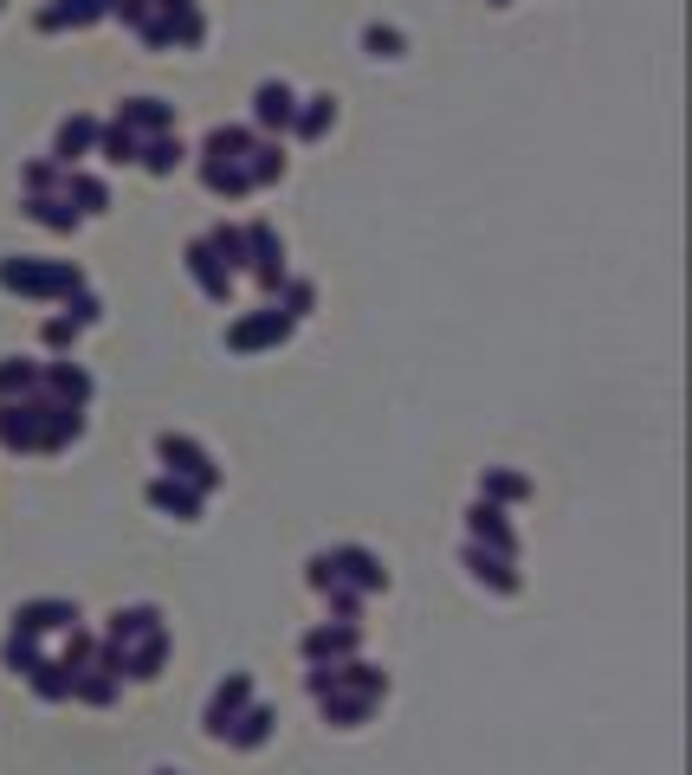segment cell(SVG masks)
<instances>
[{
	"instance_id": "obj_1",
	"label": "cell",
	"mask_w": 692,
	"mask_h": 775,
	"mask_svg": "<svg viewBox=\"0 0 692 775\" xmlns=\"http://www.w3.org/2000/svg\"><path fill=\"white\" fill-rule=\"evenodd\" d=\"M84 434V414L72 401H0V446H13V452H59V446H72Z\"/></svg>"
},
{
	"instance_id": "obj_2",
	"label": "cell",
	"mask_w": 692,
	"mask_h": 775,
	"mask_svg": "<svg viewBox=\"0 0 692 775\" xmlns=\"http://www.w3.org/2000/svg\"><path fill=\"white\" fill-rule=\"evenodd\" d=\"M0 285L20 297H72L84 285V272L78 265H39V258H0Z\"/></svg>"
},
{
	"instance_id": "obj_3",
	"label": "cell",
	"mask_w": 692,
	"mask_h": 775,
	"mask_svg": "<svg viewBox=\"0 0 692 775\" xmlns=\"http://www.w3.org/2000/svg\"><path fill=\"white\" fill-rule=\"evenodd\" d=\"M155 452H162V466H169V479H189L194 491H214L221 485V472H214V459L201 452L194 440H182V434H162L155 440Z\"/></svg>"
},
{
	"instance_id": "obj_4",
	"label": "cell",
	"mask_w": 692,
	"mask_h": 775,
	"mask_svg": "<svg viewBox=\"0 0 692 775\" xmlns=\"http://www.w3.org/2000/svg\"><path fill=\"white\" fill-rule=\"evenodd\" d=\"M246 704H253V679H246V672H227V685L214 692L207 717H201V724H207V737H227V731H233V717H240Z\"/></svg>"
},
{
	"instance_id": "obj_5",
	"label": "cell",
	"mask_w": 692,
	"mask_h": 775,
	"mask_svg": "<svg viewBox=\"0 0 692 775\" xmlns=\"http://www.w3.org/2000/svg\"><path fill=\"white\" fill-rule=\"evenodd\" d=\"M356 646H363V633H356V621H337V628H311V633H305V660H311V665H337V660H356Z\"/></svg>"
},
{
	"instance_id": "obj_6",
	"label": "cell",
	"mask_w": 692,
	"mask_h": 775,
	"mask_svg": "<svg viewBox=\"0 0 692 775\" xmlns=\"http://www.w3.org/2000/svg\"><path fill=\"white\" fill-rule=\"evenodd\" d=\"M285 330H292L285 310H260V317H240V324L227 330V349L253 356V349H266V343H285Z\"/></svg>"
},
{
	"instance_id": "obj_7",
	"label": "cell",
	"mask_w": 692,
	"mask_h": 775,
	"mask_svg": "<svg viewBox=\"0 0 692 775\" xmlns=\"http://www.w3.org/2000/svg\"><path fill=\"white\" fill-rule=\"evenodd\" d=\"M466 530H472V543H479V550H492V555H518V537L505 530V511H499V504H486V498H479V504L466 511Z\"/></svg>"
},
{
	"instance_id": "obj_8",
	"label": "cell",
	"mask_w": 692,
	"mask_h": 775,
	"mask_svg": "<svg viewBox=\"0 0 692 775\" xmlns=\"http://www.w3.org/2000/svg\"><path fill=\"white\" fill-rule=\"evenodd\" d=\"M330 569H337V582H356L363 594H383L388 589V569L369 550H356V543H349V550H330Z\"/></svg>"
},
{
	"instance_id": "obj_9",
	"label": "cell",
	"mask_w": 692,
	"mask_h": 775,
	"mask_svg": "<svg viewBox=\"0 0 692 775\" xmlns=\"http://www.w3.org/2000/svg\"><path fill=\"white\" fill-rule=\"evenodd\" d=\"M169 660V633H143V646H116V679H155Z\"/></svg>"
},
{
	"instance_id": "obj_10",
	"label": "cell",
	"mask_w": 692,
	"mask_h": 775,
	"mask_svg": "<svg viewBox=\"0 0 692 775\" xmlns=\"http://www.w3.org/2000/svg\"><path fill=\"white\" fill-rule=\"evenodd\" d=\"M116 123L136 130V136H169V130H175V111H169L162 98H130V104L116 111Z\"/></svg>"
},
{
	"instance_id": "obj_11",
	"label": "cell",
	"mask_w": 692,
	"mask_h": 775,
	"mask_svg": "<svg viewBox=\"0 0 692 775\" xmlns=\"http://www.w3.org/2000/svg\"><path fill=\"white\" fill-rule=\"evenodd\" d=\"M13 628H20V633H45V628H78V608H72V601H27V608L13 614Z\"/></svg>"
},
{
	"instance_id": "obj_12",
	"label": "cell",
	"mask_w": 692,
	"mask_h": 775,
	"mask_svg": "<svg viewBox=\"0 0 692 775\" xmlns=\"http://www.w3.org/2000/svg\"><path fill=\"white\" fill-rule=\"evenodd\" d=\"M189 272L201 278V292H207V297H227L233 292V272L214 258V246H207V239H194V246H189Z\"/></svg>"
},
{
	"instance_id": "obj_13",
	"label": "cell",
	"mask_w": 692,
	"mask_h": 775,
	"mask_svg": "<svg viewBox=\"0 0 692 775\" xmlns=\"http://www.w3.org/2000/svg\"><path fill=\"white\" fill-rule=\"evenodd\" d=\"M150 504L189 523V517H201V491H194V485H182V479H155L150 485Z\"/></svg>"
},
{
	"instance_id": "obj_14",
	"label": "cell",
	"mask_w": 692,
	"mask_h": 775,
	"mask_svg": "<svg viewBox=\"0 0 692 775\" xmlns=\"http://www.w3.org/2000/svg\"><path fill=\"white\" fill-rule=\"evenodd\" d=\"M292 111H298V98H292L285 84H260V98H253V123H260V130H285Z\"/></svg>"
},
{
	"instance_id": "obj_15",
	"label": "cell",
	"mask_w": 692,
	"mask_h": 775,
	"mask_svg": "<svg viewBox=\"0 0 692 775\" xmlns=\"http://www.w3.org/2000/svg\"><path fill=\"white\" fill-rule=\"evenodd\" d=\"M466 569H472L479 582H492L499 594H518V569H511V555H492V550H479V543H472V550H466Z\"/></svg>"
},
{
	"instance_id": "obj_16",
	"label": "cell",
	"mask_w": 692,
	"mask_h": 775,
	"mask_svg": "<svg viewBox=\"0 0 692 775\" xmlns=\"http://www.w3.org/2000/svg\"><path fill=\"white\" fill-rule=\"evenodd\" d=\"M272 724H278V717H272V704H246V711L233 717L227 743H233V749H260V743L272 737Z\"/></svg>"
},
{
	"instance_id": "obj_17",
	"label": "cell",
	"mask_w": 692,
	"mask_h": 775,
	"mask_svg": "<svg viewBox=\"0 0 692 775\" xmlns=\"http://www.w3.org/2000/svg\"><path fill=\"white\" fill-rule=\"evenodd\" d=\"M39 388H45V395H59V401H72V407L91 401V375L72 369V363H52V369L39 375Z\"/></svg>"
},
{
	"instance_id": "obj_18",
	"label": "cell",
	"mask_w": 692,
	"mask_h": 775,
	"mask_svg": "<svg viewBox=\"0 0 692 775\" xmlns=\"http://www.w3.org/2000/svg\"><path fill=\"white\" fill-rule=\"evenodd\" d=\"M324 724H363V717H369V711H376V698H369V692H344V685H337V692H324Z\"/></svg>"
},
{
	"instance_id": "obj_19",
	"label": "cell",
	"mask_w": 692,
	"mask_h": 775,
	"mask_svg": "<svg viewBox=\"0 0 692 775\" xmlns=\"http://www.w3.org/2000/svg\"><path fill=\"white\" fill-rule=\"evenodd\" d=\"M98 13H111V0H59V7L39 13V27L59 33V27H84V20H98Z\"/></svg>"
},
{
	"instance_id": "obj_20",
	"label": "cell",
	"mask_w": 692,
	"mask_h": 775,
	"mask_svg": "<svg viewBox=\"0 0 692 775\" xmlns=\"http://www.w3.org/2000/svg\"><path fill=\"white\" fill-rule=\"evenodd\" d=\"M91 149H98V123H91V116H72V123L59 130V149H52V155H59V169H72L78 155H91Z\"/></svg>"
},
{
	"instance_id": "obj_21",
	"label": "cell",
	"mask_w": 692,
	"mask_h": 775,
	"mask_svg": "<svg viewBox=\"0 0 692 775\" xmlns=\"http://www.w3.org/2000/svg\"><path fill=\"white\" fill-rule=\"evenodd\" d=\"M162 628V614L155 608H123L111 621V646H130V640H143V633H155Z\"/></svg>"
},
{
	"instance_id": "obj_22",
	"label": "cell",
	"mask_w": 692,
	"mask_h": 775,
	"mask_svg": "<svg viewBox=\"0 0 692 775\" xmlns=\"http://www.w3.org/2000/svg\"><path fill=\"white\" fill-rule=\"evenodd\" d=\"M27 214H33L39 226H59V233H72V226L84 221L72 201H52V194H33V201H27Z\"/></svg>"
},
{
	"instance_id": "obj_23",
	"label": "cell",
	"mask_w": 692,
	"mask_h": 775,
	"mask_svg": "<svg viewBox=\"0 0 692 775\" xmlns=\"http://www.w3.org/2000/svg\"><path fill=\"white\" fill-rule=\"evenodd\" d=\"M27 679H33V692L45 704H59V698H72V672H65V665H52V660H39L33 672H27Z\"/></svg>"
},
{
	"instance_id": "obj_24",
	"label": "cell",
	"mask_w": 692,
	"mask_h": 775,
	"mask_svg": "<svg viewBox=\"0 0 692 775\" xmlns=\"http://www.w3.org/2000/svg\"><path fill=\"white\" fill-rule=\"evenodd\" d=\"M201 182L214 187V194H253V182H246L240 162H201Z\"/></svg>"
},
{
	"instance_id": "obj_25",
	"label": "cell",
	"mask_w": 692,
	"mask_h": 775,
	"mask_svg": "<svg viewBox=\"0 0 692 775\" xmlns=\"http://www.w3.org/2000/svg\"><path fill=\"white\" fill-rule=\"evenodd\" d=\"M98 149H104V162H136V155H143V136L123 130V123H111V130H98Z\"/></svg>"
},
{
	"instance_id": "obj_26",
	"label": "cell",
	"mask_w": 692,
	"mask_h": 775,
	"mask_svg": "<svg viewBox=\"0 0 692 775\" xmlns=\"http://www.w3.org/2000/svg\"><path fill=\"white\" fill-rule=\"evenodd\" d=\"M246 149H253V130H214L207 136V162H246Z\"/></svg>"
},
{
	"instance_id": "obj_27",
	"label": "cell",
	"mask_w": 692,
	"mask_h": 775,
	"mask_svg": "<svg viewBox=\"0 0 692 775\" xmlns=\"http://www.w3.org/2000/svg\"><path fill=\"white\" fill-rule=\"evenodd\" d=\"M136 162H143L150 175H175V162H182V143H175V136H150Z\"/></svg>"
},
{
	"instance_id": "obj_28",
	"label": "cell",
	"mask_w": 692,
	"mask_h": 775,
	"mask_svg": "<svg viewBox=\"0 0 692 775\" xmlns=\"http://www.w3.org/2000/svg\"><path fill=\"white\" fill-rule=\"evenodd\" d=\"M65 201H78V214H98L111 194H104V182H91V175H72V169H65Z\"/></svg>"
},
{
	"instance_id": "obj_29",
	"label": "cell",
	"mask_w": 692,
	"mask_h": 775,
	"mask_svg": "<svg viewBox=\"0 0 692 775\" xmlns=\"http://www.w3.org/2000/svg\"><path fill=\"white\" fill-rule=\"evenodd\" d=\"M330 116H337L330 98H311L305 111H292V130H298V136H324V130H330Z\"/></svg>"
},
{
	"instance_id": "obj_30",
	"label": "cell",
	"mask_w": 692,
	"mask_h": 775,
	"mask_svg": "<svg viewBox=\"0 0 692 775\" xmlns=\"http://www.w3.org/2000/svg\"><path fill=\"white\" fill-rule=\"evenodd\" d=\"M207 246H214V258H221V265H246V233H240V226H214V233H207Z\"/></svg>"
},
{
	"instance_id": "obj_31",
	"label": "cell",
	"mask_w": 692,
	"mask_h": 775,
	"mask_svg": "<svg viewBox=\"0 0 692 775\" xmlns=\"http://www.w3.org/2000/svg\"><path fill=\"white\" fill-rule=\"evenodd\" d=\"M479 491H486V504H518L531 485L518 479V472H486V479H479Z\"/></svg>"
},
{
	"instance_id": "obj_32",
	"label": "cell",
	"mask_w": 692,
	"mask_h": 775,
	"mask_svg": "<svg viewBox=\"0 0 692 775\" xmlns=\"http://www.w3.org/2000/svg\"><path fill=\"white\" fill-rule=\"evenodd\" d=\"M33 388H39V369H27V363H0V401L33 395Z\"/></svg>"
},
{
	"instance_id": "obj_33",
	"label": "cell",
	"mask_w": 692,
	"mask_h": 775,
	"mask_svg": "<svg viewBox=\"0 0 692 775\" xmlns=\"http://www.w3.org/2000/svg\"><path fill=\"white\" fill-rule=\"evenodd\" d=\"M7 665H13V672H33L39 665V633H7Z\"/></svg>"
},
{
	"instance_id": "obj_34",
	"label": "cell",
	"mask_w": 692,
	"mask_h": 775,
	"mask_svg": "<svg viewBox=\"0 0 692 775\" xmlns=\"http://www.w3.org/2000/svg\"><path fill=\"white\" fill-rule=\"evenodd\" d=\"M272 292H278V310H285V317H305L311 310V285H298V278H278Z\"/></svg>"
},
{
	"instance_id": "obj_35",
	"label": "cell",
	"mask_w": 692,
	"mask_h": 775,
	"mask_svg": "<svg viewBox=\"0 0 692 775\" xmlns=\"http://www.w3.org/2000/svg\"><path fill=\"white\" fill-rule=\"evenodd\" d=\"M317 594H330V608H337L344 621H356V614H363V589H349V582H330V589H317Z\"/></svg>"
},
{
	"instance_id": "obj_36",
	"label": "cell",
	"mask_w": 692,
	"mask_h": 775,
	"mask_svg": "<svg viewBox=\"0 0 692 775\" xmlns=\"http://www.w3.org/2000/svg\"><path fill=\"white\" fill-rule=\"evenodd\" d=\"M363 45H369L376 59H395V52H401V33H388V27H369V33H363Z\"/></svg>"
},
{
	"instance_id": "obj_37",
	"label": "cell",
	"mask_w": 692,
	"mask_h": 775,
	"mask_svg": "<svg viewBox=\"0 0 692 775\" xmlns=\"http://www.w3.org/2000/svg\"><path fill=\"white\" fill-rule=\"evenodd\" d=\"M65 304H72V324H98V310H104V304H98V297L84 292V285H78V292L65 297Z\"/></svg>"
},
{
	"instance_id": "obj_38",
	"label": "cell",
	"mask_w": 692,
	"mask_h": 775,
	"mask_svg": "<svg viewBox=\"0 0 692 775\" xmlns=\"http://www.w3.org/2000/svg\"><path fill=\"white\" fill-rule=\"evenodd\" d=\"M72 336H78V324H72V317H52V324H45V343H52V349H65Z\"/></svg>"
},
{
	"instance_id": "obj_39",
	"label": "cell",
	"mask_w": 692,
	"mask_h": 775,
	"mask_svg": "<svg viewBox=\"0 0 692 775\" xmlns=\"http://www.w3.org/2000/svg\"><path fill=\"white\" fill-rule=\"evenodd\" d=\"M155 775H175V769H155Z\"/></svg>"
}]
</instances>
